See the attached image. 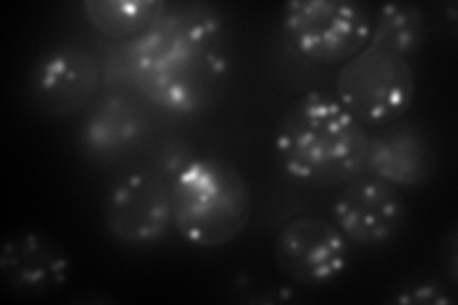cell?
Segmentation results:
<instances>
[{"mask_svg": "<svg viewBox=\"0 0 458 305\" xmlns=\"http://www.w3.org/2000/svg\"><path fill=\"white\" fill-rule=\"evenodd\" d=\"M370 132L328 92L311 90L286 109L276 132L279 165L311 187L342 185L365 174Z\"/></svg>", "mask_w": 458, "mask_h": 305, "instance_id": "6da1fadb", "label": "cell"}, {"mask_svg": "<svg viewBox=\"0 0 458 305\" xmlns=\"http://www.w3.org/2000/svg\"><path fill=\"white\" fill-rule=\"evenodd\" d=\"M172 225L199 249H220L247 229L252 193L232 163L214 157L191 158L170 182Z\"/></svg>", "mask_w": 458, "mask_h": 305, "instance_id": "7a4b0ae2", "label": "cell"}, {"mask_svg": "<svg viewBox=\"0 0 458 305\" xmlns=\"http://www.w3.org/2000/svg\"><path fill=\"white\" fill-rule=\"evenodd\" d=\"M417 96L411 64L375 42L342 65L336 97L363 126H388L405 117Z\"/></svg>", "mask_w": 458, "mask_h": 305, "instance_id": "3957f363", "label": "cell"}, {"mask_svg": "<svg viewBox=\"0 0 458 305\" xmlns=\"http://www.w3.org/2000/svg\"><path fill=\"white\" fill-rule=\"evenodd\" d=\"M283 27L308 60L346 64L369 45L372 16L357 0H294L283 6Z\"/></svg>", "mask_w": 458, "mask_h": 305, "instance_id": "277c9868", "label": "cell"}, {"mask_svg": "<svg viewBox=\"0 0 458 305\" xmlns=\"http://www.w3.org/2000/svg\"><path fill=\"white\" fill-rule=\"evenodd\" d=\"M227 77L229 64L224 54L214 47L191 45L182 37L178 47L148 75L140 77V82L168 111L197 113L214 104Z\"/></svg>", "mask_w": 458, "mask_h": 305, "instance_id": "5b68a950", "label": "cell"}, {"mask_svg": "<svg viewBox=\"0 0 458 305\" xmlns=\"http://www.w3.org/2000/svg\"><path fill=\"white\" fill-rule=\"evenodd\" d=\"M274 252L279 269L291 281L323 286L335 283L346 271L350 242L333 222L304 214L281 227Z\"/></svg>", "mask_w": 458, "mask_h": 305, "instance_id": "8992f818", "label": "cell"}, {"mask_svg": "<svg viewBox=\"0 0 458 305\" xmlns=\"http://www.w3.org/2000/svg\"><path fill=\"white\" fill-rule=\"evenodd\" d=\"M407 220V205L399 187L361 174L346 183L333 202V224L348 242L382 246L390 242Z\"/></svg>", "mask_w": 458, "mask_h": 305, "instance_id": "52a82bcc", "label": "cell"}, {"mask_svg": "<svg viewBox=\"0 0 458 305\" xmlns=\"http://www.w3.org/2000/svg\"><path fill=\"white\" fill-rule=\"evenodd\" d=\"M109 233L126 244H153L172 225L170 185L155 172H132L111 187L106 197Z\"/></svg>", "mask_w": 458, "mask_h": 305, "instance_id": "ba28073f", "label": "cell"}, {"mask_svg": "<svg viewBox=\"0 0 458 305\" xmlns=\"http://www.w3.org/2000/svg\"><path fill=\"white\" fill-rule=\"evenodd\" d=\"M102 72L90 50L64 45L48 50L35 64L29 94L38 111L50 117H69L96 96Z\"/></svg>", "mask_w": 458, "mask_h": 305, "instance_id": "9c48e42d", "label": "cell"}, {"mask_svg": "<svg viewBox=\"0 0 458 305\" xmlns=\"http://www.w3.org/2000/svg\"><path fill=\"white\" fill-rule=\"evenodd\" d=\"M0 273L10 294L40 300L65 286L71 261L64 246L47 231L18 229L3 244Z\"/></svg>", "mask_w": 458, "mask_h": 305, "instance_id": "30bf717a", "label": "cell"}, {"mask_svg": "<svg viewBox=\"0 0 458 305\" xmlns=\"http://www.w3.org/2000/svg\"><path fill=\"white\" fill-rule=\"evenodd\" d=\"M437 153L424 128L403 119L370 134L365 174L395 187H419L434 176Z\"/></svg>", "mask_w": 458, "mask_h": 305, "instance_id": "8fae6325", "label": "cell"}, {"mask_svg": "<svg viewBox=\"0 0 458 305\" xmlns=\"http://www.w3.org/2000/svg\"><path fill=\"white\" fill-rule=\"evenodd\" d=\"M148 117L126 96L104 97L86 117L81 132L84 149L94 155L124 153L146 136Z\"/></svg>", "mask_w": 458, "mask_h": 305, "instance_id": "7c38bea8", "label": "cell"}, {"mask_svg": "<svg viewBox=\"0 0 458 305\" xmlns=\"http://www.w3.org/2000/svg\"><path fill=\"white\" fill-rule=\"evenodd\" d=\"M86 18L113 40H136L163 18L161 0H86Z\"/></svg>", "mask_w": 458, "mask_h": 305, "instance_id": "4fadbf2b", "label": "cell"}, {"mask_svg": "<svg viewBox=\"0 0 458 305\" xmlns=\"http://www.w3.org/2000/svg\"><path fill=\"white\" fill-rule=\"evenodd\" d=\"M426 40V20L420 6L395 3L378 8L372 23L370 42L401 57L417 54Z\"/></svg>", "mask_w": 458, "mask_h": 305, "instance_id": "5bb4252c", "label": "cell"}, {"mask_svg": "<svg viewBox=\"0 0 458 305\" xmlns=\"http://www.w3.org/2000/svg\"><path fill=\"white\" fill-rule=\"evenodd\" d=\"M399 303H449L451 300L445 296L443 290L434 283H417L394 298Z\"/></svg>", "mask_w": 458, "mask_h": 305, "instance_id": "9a60e30c", "label": "cell"}]
</instances>
